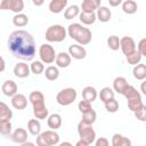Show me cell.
I'll return each mask as SVG.
<instances>
[{"label": "cell", "mask_w": 146, "mask_h": 146, "mask_svg": "<svg viewBox=\"0 0 146 146\" xmlns=\"http://www.w3.org/2000/svg\"><path fill=\"white\" fill-rule=\"evenodd\" d=\"M8 48L16 58L23 60H32L36 52L34 38L25 30L14 31L9 35Z\"/></svg>", "instance_id": "cell-1"}, {"label": "cell", "mask_w": 146, "mask_h": 146, "mask_svg": "<svg viewBox=\"0 0 146 146\" xmlns=\"http://www.w3.org/2000/svg\"><path fill=\"white\" fill-rule=\"evenodd\" d=\"M67 34L71 36V39L75 40L79 44H82V46L90 43L92 39L91 31L88 27H84L79 23L70 24L67 27Z\"/></svg>", "instance_id": "cell-2"}, {"label": "cell", "mask_w": 146, "mask_h": 146, "mask_svg": "<svg viewBox=\"0 0 146 146\" xmlns=\"http://www.w3.org/2000/svg\"><path fill=\"white\" fill-rule=\"evenodd\" d=\"M29 100L33 106V114L39 120H44L49 115L48 108L44 104V96L41 91H32L29 96Z\"/></svg>", "instance_id": "cell-3"}, {"label": "cell", "mask_w": 146, "mask_h": 146, "mask_svg": "<svg viewBox=\"0 0 146 146\" xmlns=\"http://www.w3.org/2000/svg\"><path fill=\"white\" fill-rule=\"evenodd\" d=\"M122 95L125 97V99L128 102V107L130 111L135 112L143 105L141 95L139 94V91H137V89L133 86L128 84V87L125 88V90L123 91Z\"/></svg>", "instance_id": "cell-4"}, {"label": "cell", "mask_w": 146, "mask_h": 146, "mask_svg": "<svg viewBox=\"0 0 146 146\" xmlns=\"http://www.w3.org/2000/svg\"><path fill=\"white\" fill-rule=\"evenodd\" d=\"M66 34H67V31L65 30L64 26L59 24H55L47 29L44 38L48 42H62L65 40Z\"/></svg>", "instance_id": "cell-5"}, {"label": "cell", "mask_w": 146, "mask_h": 146, "mask_svg": "<svg viewBox=\"0 0 146 146\" xmlns=\"http://www.w3.org/2000/svg\"><path fill=\"white\" fill-rule=\"evenodd\" d=\"M78 133L80 139L84 140L88 145H91L96 140V131L92 128V124H88L82 120L78 124Z\"/></svg>", "instance_id": "cell-6"}, {"label": "cell", "mask_w": 146, "mask_h": 146, "mask_svg": "<svg viewBox=\"0 0 146 146\" xmlns=\"http://www.w3.org/2000/svg\"><path fill=\"white\" fill-rule=\"evenodd\" d=\"M57 144H59V135L52 129L36 136V145L39 146H54Z\"/></svg>", "instance_id": "cell-7"}, {"label": "cell", "mask_w": 146, "mask_h": 146, "mask_svg": "<svg viewBox=\"0 0 146 146\" xmlns=\"http://www.w3.org/2000/svg\"><path fill=\"white\" fill-rule=\"evenodd\" d=\"M76 96H78V92L74 88H65L57 94L56 100L62 106H68L72 103H74V100L76 99Z\"/></svg>", "instance_id": "cell-8"}, {"label": "cell", "mask_w": 146, "mask_h": 146, "mask_svg": "<svg viewBox=\"0 0 146 146\" xmlns=\"http://www.w3.org/2000/svg\"><path fill=\"white\" fill-rule=\"evenodd\" d=\"M39 56L44 64H51L56 60L57 54L52 46H50L49 43H43L39 48Z\"/></svg>", "instance_id": "cell-9"}, {"label": "cell", "mask_w": 146, "mask_h": 146, "mask_svg": "<svg viewBox=\"0 0 146 146\" xmlns=\"http://www.w3.org/2000/svg\"><path fill=\"white\" fill-rule=\"evenodd\" d=\"M121 50L127 56L136 50V42L131 36H123L121 38Z\"/></svg>", "instance_id": "cell-10"}, {"label": "cell", "mask_w": 146, "mask_h": 146, "mask_svg": "<svg viewBox=\"0 0 146 146\" xmlns=\"http://www.w3.org/2000/svg\"><path fill=\"white\" fill-rule=\"evenodd\" d=\"M68 54L74 59H83L87 56V50L82 44L75 43V44H71L68 47Z\"/></svg>", "instance_id": "cell-11"}, {"label": "cell", "mask_w": 146, "mask_h": 146, "mask_svg": "<svg viewBox=\"0 0 146 146\" xmlns=\"http://www.w3.org/2000/svg\"><path fill=\"white\" fill-rule=\"evenodd\" d=\"M17 84L13 80H6L1 86V91L7 97H13L17 94Z\"/></svg>", "instance_id": "cell-12"}, {"label": "cell", "mask_w": 146, "mask_h": 146, "mask_svg": "<svg viewBox=\"0 0 146 146\" xmlns=\"http://www.w3.org/2000/svg\"><path fill=\"white\" fill-rule=\"evenodd\" d=\"M9 137L14 143L23 145L25 141H27V131L23 128H17L11 132Z\"/></svg>", "instance_id": "cell-13"}, {"label": "cell", "mask_w": 146, "mask_h": 146, "mask_svg": "<svg viewBox=\"0 0 146 146\" xmlns=\"http://www.w3.org/2000/svg\"><path fill=\"white\" fill-rule=\"evenodd\" d=\"M30 72H31V67L26 63H18L14 67V74L16 78L19 79L27 78L30 75Z\"/></svg>", "instance_id": "cell-14"}, {"label": "cell", "mask_w": 146, "mask_h": 146, "mask_svg": "<svg viewBox=\"0 0 146 146\" xmlns=\"http://www.w3.org/2000/svg\"><path fill=\"white\" fill-rule=\"evenodd\" d=\"M102 0H83L81 3V11L95 13L100 7Z\"/></svg>", "instance_id": "cell-15"}, {"label": "cell", "mask_w": 146, "mask_h": 146, "mask_svg": "<svg viewBox=\"0 0 146 146\" xmlns=\"http://www.w3.org/2000/svg\"><path fill=\"white\" fill-rule=\"evenodd\" d=\"M11 105L16 110H25L27 106V98L23 94H16L11 97Z\"/></svg>", "instance_id": "cell-16"}, {"label": "cell", "mask_w": 146, "mask_h": 146, "mask_svg": "<svg viewBox=\"0 0 146 146\" xmlns=\"http://www.w3.org/2000/svg\"><path fill=\"white\" fill-rule=\"evenodd\" d=\"M71 60H72V56L68 54V52H65V51H62L59 54H57V57H56V65L60 68H65L67 66H70L71 64Z\"/></svg>", "instance_id": "cell-17"}, {"label": "cell", "mask_w": 146, "mask_h": 146, "mask_svg": "<svg viewBox=\"0 0 146 146\" xmlns=\"http://www.w3.org/2000/svg\"><path fill=\"white\" fill-rule=\"evenodd\" d=\"M67 6V0H51L49 2V10L52 14H59L62 13Z\"/></svg>", "instance_id": "cell-18"}, {"label": "cell", "mask_w": 146, "mask_h": 146, "mask_svg": "<svg viewBox=\"0 0 146 146\" xmlns=\"http://www.w3.org/2000/svg\"><path fill=\"white\" fill-rule=\"evenodd\" d=\"M24 9V1L23 0H7L6 10H10L15 14L22 13Z\"/></svg>", "instance_id": "cell-19"}, {"label": "cell", "mask_w": 146, "mask_h": 146, "mask_svg": "<svg viewBox=\"0 0 146 146\" xmlns=\"http://www.w3.org/2000/svg\"><path fill=\"white\" fill-rule=\"evenodd\" d=\"M128 81L125 80V78H123V76H117V78H115L114 79V81H113V89H114V91L115 92H117V94H123V91L125 90V88L128 87Z\"/></svg>", "instance_id": "cell-20"}, {"label": "cell", "mask_w": 146, "mask_h": 146, "mask_svg": "<svg viewBox=\"0 0 146 146\" xmlns=\"http://www.w3.org/2000/svg\"><path fill=\"white\" fill-rule=\"evenodd\" d=\"M96 15H97V19H99L103 23H107L111 19V17H112L111 10L107 7H105V6H100L96 10Z\"/></svg>", "instance_id": "cell-21"}, {"label": "cell", "mask_w": 146, "mask_h": 146, "mask_svg": "<svg viewBox=\"0 0 146 146\" xmlns=\"http://www.w3.org/2000/svg\"><path fill=\"white\" fill-rule=\"evenodd\" d=\"M47 124L50 129L52 130H57L58 128H60L62 125V116L57 113H54V114H50L48 117H47Z\"/></svg>", "instance_id": "cell-22"}, {"label": "cell", "mask_w": 146, "mask_h": 146, "mask_svg": "<svg viewBox=\"0 0 146 146\" xmlns=\"http://www.w3.org/2000/svg\"><path fill=\"white\" fill-rule=\"evenodd\" d=\"M27 130L32 136H38L41 133V123L39 119H31L27 122Z\"/></svg>", "instance_id": "cell-23"}, {"label": "cell", "mask_w": 146, "mask_h": 146, "mask_svg": "<svg viewBox=\"0 0 146 146\" xmlns=\"http://www.w3.org/2000/svg\"><path fill=\"white\" fill-rule=\"evenodd\" d=\"M97 96H98L97 90L94 87H91V86H87L82 90V98L86 99V100H88V102H90V103L95 102L96 98H97Z\"/></svg>", "instance_id": "cell-24"}, {"label": "cell", "mask_w": 146, "mask_h": 146, "mask_svg": "<svg viewBox=\"0 0 146 146\" xmlns=\"http://www.w3.org/2000/svg\"><path fill=\"white\" fill-rule=\"evenodd\" d=\"M131 140L127 137L122 136L121 133H114L112 137V145L113 146H131Z\"/></svg>", "instance_id": "cell-25"}, {"label": "cell", "mask_w": 146, "mask_h": 146, "mask_svg": "<svg viewBox=\"0 0 146 146\" xmlns=\"http://www.w3.org/2000/svg\"><path fill=\"white\" fill-rule=\"evenodd\" d=\"M79 19L84 25H92L96 22V19H97V15H96V13H84V11H81L80 15H79Z\"/></svg>", "instance_id": "cell-26"}, {"label": "cell", "mask_w": 146, "mask_h": 146, "mask_svg": "<svg viewBox=\"0 0 146 146\" xmlns=\"http://www.w3.org/2000/svg\"><path fill=\"white\" fill-rule=\"evenodd\" d=\"M13 117V111L9 108V106L1 102L0 103V121H10Z\"/></svg>", "instance_id": "cell-27"}, {"label": "cell", "mask_w": 146, "mask_h": 146, "mask_svg": "<svg viewBox=\"0 0 146 146\" xmlns=\"http://www.w3.org/2000/svg\"><path fill=\"white\" fill-rule=\"evenodd\" d=\"M132 74L135 76V79L137 80H145L146 79V65L145 64H137L133 66L132 70Z\"/></svg>", "instance_id": "cell-28"}, {"label": "cell", "mask_w": 146, "mask_h": 146, "mask_svg": "<svg viewBox=\"0 0 146 146\" xmlns=\"http://www.w3.org/2000/svg\"><path fill=\"white\" fill-rule=\"evenodd\" d=\"M80 13H81L80 7L76 6V5H72V6H70V7H67V8L65 9V11H64V17H65L66 19H73V18H75L76 16H79Z\"/></svg>", "instance_id": "cell-29"}, {"label": "cell", "mask_w": 146, "mask_h": 146, "mask_svg": "<svg viewBox=\"0 0 146 146\" xmlns=\"http://www.w3.org/2000/svg\"><path fill=\"white\" fill-rule=\"evenodd\" d=\"M137 9H138V6L135 0H125L124 2H122V10L128 15L135 14Z\"/></svg>", "instance_id": "cell-30"}, {"label": "cell", "mask_w": 146, "mask_h": 146, "mask_svg": "<svg viewBox=\"0 0 146 146\" xmlns=\"http://www.w3.org/2000/svg\"><path fill=\"white\" fill-rule=\"evenodd\" d=\"M114 95H115L114 89H112V88H110V87H104V88L99 91V95H98V96H99V98H100V100H102L103 103H106L107 100L114 98Z\"/></svg>", "instance_id": "cell-31"}, {"label": "cell", "mask_w": 146, "mask_h": 146, "mask_svg": "<svg viewBox=\"0 0 146 146\" xmlns=\"http://www.w3.org/2000/svg\"><path fill=\"white\" fill-rule=\"evenodd\" d=\"M44 75H46V79L49 80V81H55V80H57L58 76H59L58 66H48V67L44 70Z\"/></svg>", "instance_id": "cell-32"}, {"label": "cell", "mask_w": 146, "mask_h": 146, "mask_svg": "<svg viewBox=\"0 0 146 146\" xmlns=\"http://www.w3.org/2000/svg\"><path fill=\"white\" fill-rule=\"evenodd\" d=\"M27 23H29V17L25 14L19 13L13 17V24L17 27H23V26L27 25Z\"/></svg>", "instance_id": "cell-33"}, {"label": "cell", "mask_w": 146, "mask_h": 146, "mask_svg": "<svg viewBox=\"0 0 146 146\" xmlns=\"http://www.w3.org/2000/svg\"><path fill=\"white\" fill-rule=\"evenodd\" d=\"M141 57H143V55L140 54V51H139L138 49H136L133 52H131V54H129V55H127V56H125L127 62H128L130 65H133V66L140 63Z\"/></svg>", "instance_id": "cell-34"}, {"label": "cell", "mask_w": 146, "mask_h": 146, "mask_svg": "<svg viewBox=\"0 0 146 146\" xmlns=\"http://www.w3.org/2000/svg\"><path fill=\"white\" fill-rule=\"evenodd\" d=\"M96 119H97V114H96L95 110H92V108L87 111V112H84V113H82V121L88 123V124H94Z\"/></svg>", "instance_id": "cell-35"}, {"label": "cell", "mask_w": 146, "mask_h": 146, "mask_svg": "<svg viewBox=\"0 0 146 146\" xmlns=\"http://www.w3.org/2000/svg\"><path fill=\"white\" fill-rule=\"evenodd\" d=\"M107 46L110 49L112 50H119V48L121 47V39L117 35H111L107 39Z\"/></svg>", "instance_id": "cell-36"}, {"label": "cell", "mask_w": 146, "mask_h": 146, "mask_svg": "<svg viewBox=\"0 0 146 146\" xmlns=\"http://www.w3.org/2000/svg\"><path fill=\"white\" fill-rule=\"evenodd\" d=\"M30 67H31V72L34 73L35 75H39V74L44 72V66H43V62L42 60H34V62H32Z\"/></svg>", "instance_id": "cell-37"}, {"label": "cell", "mask_w": 146, "mask_h": 146, "mask_svg": "<svg viewBox=\"0 0 146 146\" xmlns=\"http://www.w3.org/2000/svg\"><path fill=\"white\" fill-rule=\"evenodd\" d=\"M104 104H105L106 111L110 112V113H115V112H117V110H119V102H117L115 98H112V99L107 100V102L104 103Z\"/></svg>", "instance_id": "cell-38"}, {"label": "cell", "mask_w": 146, "mask_h": 146, "mask_svg": "<svg viewBox=\"0 0 146 146\" xmlns=\"http://www.w3.org/2000/svg\"><path fill=\"white\" fill-rule=\"evenodd\" d=\"M11 123L10 121H0V133L3 136L11 135Z\"/></svg>", "instance_id": "cell-39"}, {"label": "cell", "mask_w": 146, "mask_h": 146, "mask_svg": "<svg viewBox=\"0 0 146 146\" xmlns=\"http://www.w3.org/2000/svg\"><path fill=\"white\" fill-rule=\"evenodd\" d=\"M133 114L137 120H139L141 122H146V105L143 104L137 111L133 112Z\"/></svg>", "instance_id": "cell-40"}, {"label": "cell", "mask_w": 146, "mask_h": 146, "mask_svg": "<svg viewBox=\"0 0 146 146\" xmlns=\"http://www.w3.org/2000/svg\"><path fill=\"white\" fill-rule=\"evenodd\" d=\"M78 107H79V111H80L81 113H84V112H87V111H89V110L92 108V107H91V103L88 102V100H86V99L80 100L79 104H78Z\"/></svg>", "instance_id": "cell-41"}, {"label": "cell", "mask_w": 146, "mask_h": 146, "mask_svg": "<svg viewBox=\"0 0 146 146\" xmlns=\"http://www.w3.org/2000/svg\"><path fill=\"white\" fill-rule=\"evenodd\" d=\"M138 50L140 51V54L146 57V38L141 39L139 42H138Z\"/></svg>", "instance_id": "cell-42"}, {"label": "cell", "mask_w": 146, "mask_h": 146, "mask_svg": "<svg viewBox=\"0 0 146 146\" xmlns=\"http://www.w3.org/2000/svg\"><path fill=\"white\" fill-rule=\"evenodd\" d=\"M95 145L96 146H108L110 145V141H108L107 138L100 137V138H98V139L95 140Z\"/></svg>", "instance_id": "cell-43"}, {"label": "cell", "mask_w": 146, "mask_h": 146, "mask_svg": "<svg viewBox=\"0 0 146 146\" xmlns=\"http://www.w3.org/2000/svg\"><path fill=\"white\" fill-rule=\"evenodd\" d=\"M108 3L112 7H117L119 5L122 3V0H108Z\"/></svg>", "instance_id": "cell-44"}, {"label": "cell", "mask_w": 146, "mask_h": 146, "mask_svg": "<svg viewBox=\"0 0 146 146\" xmlns=\"http://www.w3.org/2000/svg\"><path fill=\"white\" fill-rule=\"evenodd\" d=\"M140 90H141V92L146 96V79L143 80V82H141V84H140Z\"/></svg>", "instance_id": "cell-45"}, {"label": "cell", "mask_w": 146, "mask_h": 146, "mask_svg": "<svg viewBox=\"0 0 146 146\" xmlns=\"http://www.w3.org/2000/svg\"><path fill=\"white\" fill-rule=\"evenodd\" d=\"M32 2H33L34 6L40 7V6H42V5L44 3V0H32Z\"/></svg>", "instance_id": "cell-46"}, {"label": "cell", "mask_w": 146, "mask_h": 146, "mask_svg": "<svg viewBox=\"0 0 146 146\" xmlns=\"http://www.w3.org/2000/svg\"><path fill=\"white\" fill-rule=\"evenodd\" d=\"M6 7H7V0H0V9L6 10Z\"/></svg>", "instance_id": "cell-47"}, {"label": "cell", "mask_w": 146, "mask_h": 146, "mask_svg": "<svg viewBox=\"0 0 146 146\" xmlns=\"http://www.w3.org/2000/svg\"><path fill=\"white\" fill-rule=\"evenodd\" d=\"M76 146H88V144H87L84 140L80 139L79 141H76Z\"/></svg>", "instance_id": "cell-48"}, {"label": "cell", "mask_w": 146, "mask_h": 146, "mask_svg": "<svg viewBox=\"0 0 146 146\" xmlns=\"http://www.w3.org/2000/svg\"><path fill=\"white\" fill-rule=\"evenodd\" d=\"M5 71V59L3 57H1V68H0V72H3Z\"/></svg>", "instance_id": "cell-49"}, {"label": "cell", "mask_w": 146, "mask_h": 146, "mask_svg": "<svg viewBox=\"0 0 146 146\" xmlns=\"http://www.w3.org/2000/svg\"><path fill=\"white\" fill-rule=\"evenodd\" d=\"M34 144L33 143H30V141H25L24 144H23V146H33Z\"/></svg>", "instance_id": "cell-50"}, {"label": "cell", "mask_w": 146, "mask_h": 146, "mask_svg": "<svg viewBox=\"0 0 146 146\" xmlns=\"http://www.w3.org/2000/svg\"><path fill=\"white\" fill-rule=\"evenodd\" d=\"M60 145H62V146H64V145H68V146H71L72 144H71V143H67V141H64V143H62Z\"/></svg>", "instance_id": "cell-51"}]
</instances>
